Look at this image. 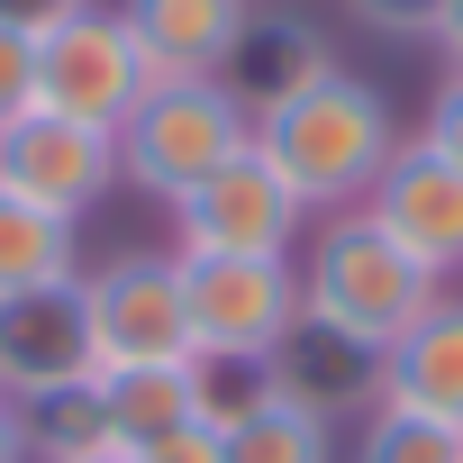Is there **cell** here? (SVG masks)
I'll list each match as a JSON object with an SVG mask.
<instances>
[{
  "label": "cell",
  "mask_w": 463,
  "mask_h": 463,
  "mask_svg": "<svg viewBox=\"0 0 463 463\" xmlns=\"http://www.w3.org/2000/svg\"><path fill=\"white\" fill-rule=\"evenodd\" d=\"M255 155L300 191V209H364V191L400 155V128H391V100L364 73L336 64L318 91H300L273 118H255Z\"/></svg>",
  "instance_id": "6da1fadb"
},
{
  "label": "cell",
  "mask_w": 463,
  "mask_h": 463,
  "mask_svg": "<svg viewBox=\"0 0 463 463\" xmlns=\"http://www.w3.org/2000/svg\"><path fill=\"white\" fill-rule=\"evenodd\" d=\"M427 300H436V273H418L364 209H327V227L300 255V318H318V327L382 354Z\"/></svg>",
  "instance_id": "7a4b0ae2"
},
{
  "label": "cell",
  "mask_w": 463,
  "mask_h": 463,
  "mask_svg": "<svg viewBox=\"0 0 463 463\" xmlns=\"http://www.w3.org/2000/svg\"><path fill=\"white\" fill-rule=\"evenodd\" d=\"M246 146H255V118L218 82H146V100L118 118V182H137V191H155L173 209L182 191H200Z\"/></svg>",
  "instance_id": "3957f363"
},
{
  "label": "cell",
  "mask_w": 463,
  "mask_h": 463,
  "mask_svg": "<svg viewBox=\"0 0 463 463\" xmlns=\"http://www.w3.org/2000/svg\"><path fill=\"white\" fill-rule=\"evenodd\" d=\"M182 309H191V354H273L300 318V264L291 255H182Z\"/></svg>",
  "instance_id": "277c9868"
},
{
  "label": "cell",
  "mask_w": 463,
  "mask_h": 463,
  "mask_svg": "<svg viewBox=\"0 0 463 463\" xmlns=\"http://www.w3.org/2000/svg\"><path fill=\"white\" fill-rule=\"evenodd\" d=\"M82 309H91V354H100V373L191 364L182 255H118V264L82 273Z\"/></svg>",
  "instance_id": "5b68a950"
},
{
  "label": "cell",
  "mask_w": 463,
  "mask_h": 463,
  "mask_svg": "<svg viewBox=\"0 0 463 463\" xmlns=\"http://www.w3.org/2000/svg\"><path fill=\"white\" fill-rule=\"evenodd\" d=\"M137 100H146V64H137V37H128L118 10L91 0L82 19H64V28L37 37V109L118 137V118H128Z\"/></svg>",
  "instance_id": "8992f818"
},
{
  "label": "cell",
  "mask_w": 463,
  "mask_h": 463,
  "mask_svg": "<svg viewBox=\"0 0 463 463\" xmlns=\"http://www.w3.org/2000/svg\"><path fill=\"white\" fill-rule=\"evenodd\" d=\"M300 191L246 146V155H227L200 191L173 200V255H291L300 237Z\"/></svg>",
  "instance_id": "52a82bcc"
},
{
  "label": "cell",
  "mask_w": 463,
  "mask_h": 463,
  "mask_svg": "<svg viewBox=\"0 0 463 463\" xmlns=\"http://www.w3.org/2000/svg\"><path fill=\"white\" fill-rule=\"evenodd\" d=\"M364 218L382 227V237L418 264V273H463V173L427 146V137H409L391 164H382V182L364 191Z\"/></svg>",
  "instance_id": "ba28073f"
},
{
  "label": "cell",
  "mask_w": 463,
  "mask_h": 463,
  "mask_svg": "<svg viewBox=\"0 0 463 463\" xmlns=\"http://www.w3.org/2000/svg\"><path fill=\"white\" fill-rule=\"evenodd\" d=\"M100 354H91V309H82V273L73 282H46V291H19L0 300V400H46V391H73L91 382Z\"/></svg>",
  "instance_id": "9c48e42d"
},
{
  "label": "cell",
  "mask_w": 463,
  "mask_h": 463,
  "mask_svg": "<svg viewBox=\"0 0 463 463\" xmlns=\"http://www.w3.org/2000/svg\"><path fill=\"white\" fill-rule=\"evenodd\" d=\"M0 182L55 218H82L100 191H118V137L73 128L55 109H28V118L0 128Z\"/></svg>",
  "instance_id": "30bf717a"
},
{
  "label": "cell",
  "mask_w": 463,
  "mask_h": 463,
  "mask_svg": "<svg viewBox=\"0 0 463 463\" xmlns=\"http://www.w3.org/2000/svg\"><path fill=\"white\" fill-rule=\"evenodd\" d=\"M327 73H336V46H327L318 19H300V10H255L246 37H237V55L218 64V91L237 100L246 118H273L282 100L318 91Z\"/></svg>",
  "instance_id": "8fae6325"
},
{
  "label": "cell",
  "mask_w": 463,
  "mask_h": 463,
  "mask_svg": "<svg viewBox=\"0 0 463 463\" xmlns=\"http://www.w3.org/2000/svg\"><path fill=\"white\" fill-rule=\"evenodd\" d=\"M118 19L137 37L146 82H218V64L237 55L255 0H118Z\"/></svg>",
  "instance_id": "7c38bea8"
},
{
  "label": "cell",
  "mask_w": 463,
  "mask_h": 463,
  "mask_svg": "<svg viewBox=\"0 0 463 463\" xmlns=\"http://www.w3.org/2000/svg\"><path fill=\"white\" fill-rule=\"evenodd\" d=\"M273 391H282V409H309L336 427V418L382 409V354L318 327V318H291V336L273 345Z\"/></svg>",
  "instance_id": "4fadbf2b"
},
{
  "label": "cell",
  "mask_w": 463,
  "mask_h": 463,
  "mask_svg": "<svg viewBox=\"0 0 463 463\" xmlns=\"http://www.w3.org/2000/svg\"><path fill=\"white\" fill-rule=\"evenodd\" d=\"M382 409L463 427V300H454V291H436V300L382 345Z\"/></svg>",
  "instance_id": "5bb4252c"
},
{
  "label": "cell",
  "mask_w": 463,
  "mask_h": 463,
  "mask_svg": "<svg viewBox=\"0 0 463 463\" xmlns=\"http://www.w3.org/2000/svg\"><path fill=\"white\" fill-rule=\"evenodd\" d=\"M28 454H37V463H109V454H128V436H118V418H109L100 373H91V382H73V391L28 400Z\"/></svg>",
  "instance_id": "9a60e30c"
},
{
  "label": "cell",
  "mask_w": 463,
  "mask_h": 463,
  "mask_svg": "<svg viewBox=\"0 0 463 463\" xmlns=\"http://www.w3.org/2000/svg\"><path fill=\"white\" fill-rule=\"evenodd\" d=\"M46 282H73V218H55L0 182V300L46 291Z\"/></svg>",
  "instance_id": "2e32d148"
},
{
  "label": "cell",
  "mask_w": 463,
  "mask_h": 463,
  "mask_svg": "<svg viewBox=\"0 0 463 463\" xmlns=\"http://www.w3.org/2000/svg\"><path fill=\"white\" fill-rule=\"evenodd\" d=\"M282 391H273V354H191V409L200 427L237 436L246 418H264Z\"/></svg>",
  "instance_id": "e0dca14e"
},
{
  "label": "cell",
  "mask_w": 463,
  "mask_h": 463,
  "mask_svg": "<svg viewBox=\"0 0 463 463\" xmlns=\"http://www.w3.org/2000/svg\"><path fill=\"white\" fill-rule=\"evenodd\" d=\"M100 391H109V418H118V436H128V445H146V436H164V427H191V418H200V409H191V364L100 373Z\"/></svg>",
  "instance_id": "ac0fdd59"
},
{
  "label": "cell",
  "mask_w": 463,
  "mask_h": 463,
  "mask_svg": "<svg viewBox=\"0 0 463 463\" xmlns=\"http://www.w3.org/2000/svg\"><path fill=\"white\" fill-rule=\"evenodd\" d=\"M227 463H336V427L273 400L264 418H246L237 436H227Z\"/></svg>",
  "instance_id": "d6986e66"
},
{
  "label": "cell",
  "mask_w": 463,
  "mask_h": 463,
  "mask_svg": "<svg viewBox=\"0 0 463 463\" xmlns=\"http://www.w3.org/2000/svg\"><path fill=\"white\" fill-rule=\"evenodd\" d=\"M354 463H463V427H445V418H409V409H373Z\"/></svg>",
  "instance_id": "ffe728a7"
},
{
  "label": "cell",
  "mask_w": 463,
  "mask_h": 463,
  "mask_svg": "<svg viewBox=\"0 0 463 463\" xmlns=\"http://www.w3.org/2000/svg\"><path fill=\"white\" fill-rule=\"evenodd\" d=\"M28 109H37V37L0 28V128L28 118Z\"/></svg>",
  "instance_id": "44dd1931"
},
{
  "label": "cell",
  "mask_w": 463,
  "mask_h": 463,
  "mask_svg": "<svg viewBox=\"0 0 463 463\" xmlns=\"http://www.w3.org/2000/svg\"><path fill=\"white\" fill-rule=\"evenodd\" d=\"M128 463H227V436L218 427H164V436H146V445H128Z\"/></svg>",
  "instance_id": "7402d4cb"
},
{
  "label": "cell",
  "mask_w": 463,
  "mask_h": 463,
  "mask_svg": "<svg viewBox=\"0 0 463 463\" xmlns=\"http://www.w3.org/2000/svg\"><path fill=\"white\" fill-rule=\"evenodd\" d=\"M345 10H354L364 28H382V37H436L445 0H345Z\"/></svg>",
  "instance_id": "603a6c76"
},
{
  "label": "cell",
  "mask_w": 463,
  "mask_h": 463,
  "mask_svg": "<svg viewBox=\"0 0 463 463\" xmlns=\"http://www.w3.org/2000/svg\"><path fill=\"white\" fill-rule=\"evenodd\" d=\"M418 137L463 173V73H445V82H436V100H427V128H418Z\"/></svg>",
  "instance_id": "cb8c5ba5"
},
{
  "label": "cell",
  "mask_w": 463,
  "mask_h": 463,
  "mask_svg": "<svg viewBox=\"0 0 463 463\" xmlns=\"http://www.w3.org/2000/svg\"><path fill=\"white\" fill-rule=\"evenodd\" d=\"M91 0H0V28H19V37H46L64 19H82Z\"/></svg>",
  "instance_id": "d4e9b609"
},
{
  "label": "cell",
  "mask_w": 463,
  "mask_h": 463,
  "mask_svg": "<svg viewBox=\"0 0 463 463\" xmlns=\"http://www.w3.org/2000/svg\"><path fill=\"white\" fill-rule=\"evenodd\" d=\"M0 463H37V454H28V409H19V400H0Z\"/></svg>",
  "instance_id": "484cf974"
},
{
  "label": "cell",
  "mask_w": 463,
  "mask_h": 463,
  "mask_svg": "<svg viewBox=\"0 0 463 463\" xmlns=\"http://www.w3.org/2000/svg\"><path fill=\"white\" fill-rule=\"evenodd\" d=\"M436 55H445V73H463V0H445V19H436Z\"/></svg>",
  "instance_id": "4316f807"
},
{
  "label": "cell",
  "mask_w": 463,
  "mask_h": 463,
  "mask_svg": "<svg viewBox=\"0 0 463 463\" xmlns=\"http://www.w3.org/2000/svg\"><path fill=\"white\" fill-rule=\"evenodd\" d=\"M109 463H128V454H109Z\"/></svg>",
  "instance_id": "83f0119b"
}]
</instances>
